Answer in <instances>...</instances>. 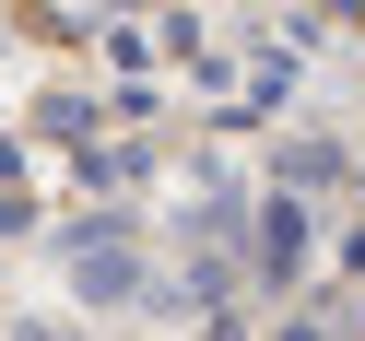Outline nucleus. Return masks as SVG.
<instances>
[{"mask_svg": "<svg viewBox=\"0 0 365 341\" xmlns=\"http://www.w3.org/2000/svg\"><path fill=\"white\" fill-rule=\"evenodd\" d=\"M259 247H271V271H294V247H307V212H294V200H283V212L259 224Z\"/></svg>", "mask_w": 365, "mask_h": 341, "instance_id": "obj_1", "label": "nucleus"}, {"mask_svg": "<svg viewBox=\"0 0 365 341\" xmlns=\"http://www.w3.org/2000/svg\"><path fill=\"white\" fill-rule=\"evenodd\" d=\"M83 294H130V259H118V247H83Z\"/></svg>", "mask_w": 365, "mask_h": 341, "instance_id": "obj_2", "label": "nucleus"}, {"mask_svg": "<svg viewBox=\"0 0 365 341\" xmlns=\"http://www.w3.org/2000/svg\"><path fill=\"white\" fill-rule=\"evenodd\" d=\"M24 341H59V330H24Z\"/></svg>", "mask_w": 365, "mask_h": 341, "instance_id": "obj_3", "label": "nucleus"}]
</instances>
